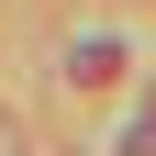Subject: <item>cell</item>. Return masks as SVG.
Listing matches in <instances>:
<instances>
[{
	"instance_id": "cell-1",
	"label": "cell",
	"mask_w": 156,
	"mask_h": 156,
	"mask_svg": "<svg viewBox=\"0 0 156 156\" xmlns=\"http://www.w3.org/2000/svg\"><path fill=\"white\" fill-rule=\"evenodd\" d=\"M67 78H78V89H101V78H123V45H112V34H89V45H67Z\"/></svg>"
},
{
	"instance_id": "cell-2",
	"label": "cell",
	"mask_w": 156,
	"mask_h": 156,
	"mask_svg": "<svg viewBox=\"0 0 156 156\" xmlns=\"http://www.w3.org/2000/svg\"><path fill=\"white\" fill-rule=\"evenodd\" d=\"M123 156H156V112H145V123H134V145H123Z\"/></svg>"
}]
</instances>
